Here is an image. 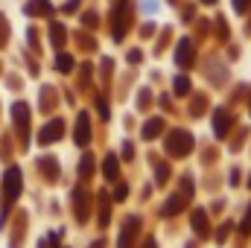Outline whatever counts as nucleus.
<instances>
[{"label":"nucleus","instance_id":"1","mask_svg":"<svg viewBox=\"0 0 251 248\" xmlns=\"http://www.w3.org/2000/svg\"><path fill=\"white\" fill-rule=\"evenodd\" d=\"M3 184H6V198L12 201V198L18 196V190H21V173H18V167H12V170L6 173V178H3Z\"/></svg>","mask_w":251,"mask_h":248},{"label":"nucleus","instance_id":"2","mask_svg":"<svg viewBox=\"0 0 251 248\" xmlns=\"http://www.w3.org/2000/svg\"><path fill=\"white\" fill-rule=\"evenodd\" d=\"M176 91H178V94H187V79H178V82H176Z\"/></svg>","mask_w":251,"mask_h":248},{"label":"nucleus","instance_id":"3","mask_svg":"<svg viewBox=\"0 0 251 248\" xmlns=\"http://www.w3.org/2000/svg\"><path fill=\"white\" fill-rule=\"evenodd\" d=\"M59 67H62V70H70V59H67V56H62V59H59Z\"/></svg>","mask_w":251,"mask_h":248}]
</instances>
